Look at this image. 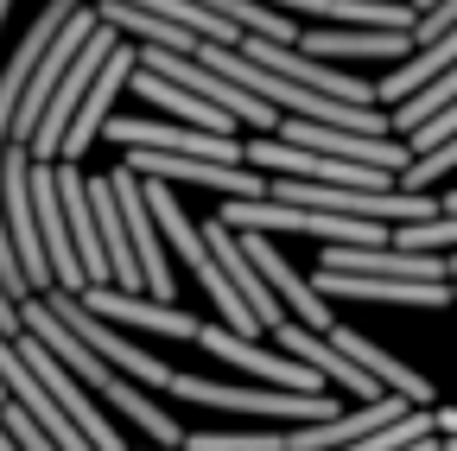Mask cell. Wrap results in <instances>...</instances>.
I'll use <instances>...</instances> for the list:
<instances>
[{
    "label": "cell",
    "instance_id": "6da1fadb",
    "mask_svg": "<svg viewBox=\"0 0 457 451\" xmlns=\"http://www.w3.org/2000/svg\"><path fill=\"white\" fill-rule=\"evenodd\" d=\"M20 318H26V330H32L38 344H45L57 363H64L83 388H102V394H108V407H121V413H128V420L153 438V451H185V445H191V432H185L179 420H171L159 401H146V388H134V381H128L121 369H114V363H102V356H96V350L83 344V337H77L64 318H57L51 305H45V299H26V305H20Z\"/></svg>",
    "mask_w": 457,
    "mask_h": 451
},
{
    "label": "cell",
    "instance_id": "7a4b0ae2",
    "mask_svg": "<svg viewBox=\"0 0 457 451\" xmlns=\"http://www.w3.org/2000/svg\"><path fill=\"white\" fill-rule=\"evenodd\" d=\"M171 401L222 407V413H254V420H286V426L337 420V401H330V394H293V388H222V381H210V375H179V381H171Z\"/></svg>",
    "mask_w": 457,
    "mask_h": 451
},
{
    "label": "cell",
    "instance_id": "3957f363",
    "mask_svg": "<svg viewBox=\"0 0 457 451\" xmlns=\"http://www.w3.org/2000/svg\"><path fill=\"white\" fill-rule=\"evenodd\" d=\"M45 305L57 312V318H64L77 337H83V344L102 356V363H114V369H121L128 381H140V388H165L171 394V381H179V369H171L165 356H153V350H140L134 344V337L121 330V324H108V318H96L77 293H45Z\"/></svg>",
    "mask_w": 457,
    "mask_h": 451
},
{
    "label": "cell",
    "instance_id": "277c9868",
    "mask_svg": "<svg viewBox=\"0 0 457 451\" xmlns=\"http://www.w3.org/2000/svg\"><path fill=\"white\" fill-rule=\"evenodd\" d=\"M32 146H7V159H0V204H7V230H13V248H20V267L32 280V299L57 293L51 280V255H45V236H38V204H32Z\"/></svg>",
    "mask_w": 457,
    "mask_h": 451
},
{
    "label": "cell",
    "instance_id": "5b68a950",
    "mask_svg": "<svg viewBox=\"0 0 457 451\" xmlns=\"http://www.w3.org/2000/svg\"><path fill=\"white\" fill-rule=\"evenodd\" d=\"M83 13V0H45L38 7V20H32V32L20 38V51H13V64H7V77H0V159H7V146H13V121H20V102H26V89H32V71L45 64V51L64 38V26Z\"/></svg>",
    "mask_w": 457,
    "mask_h": 451
},
{
    "label": "cell",
    "instance_id": "8992f818",
    "mask_svg": "<svg viewBox=\"0 0 457 451\" xmlns=\"http://www.w3.org/2000/svg\"><path fill=\"white\" fill-rule=\"evenodd\" d=\"M108 134L128 153H171V159H216V165H248L242 140H222L204 128H171V121H146V115H114Z\"/></svg>",
    "mask_w": 457,
    "mask_h": 451
},
{
    "label": "cell",
    "instance_id": "52a82bcc",
    "mask_svg": "<svg viewBox=\"0 0 457 451\" xmlns=\"http://www.w3.org/2000/svg\"><path fill=\"white\" fill-rule=\"evenodd\" d=\"M242 58H254L261 71H273V77H286V83H299V89H318V96H337V102H356V108H381V102H375V83H362V77H350V71H337V64L305 58L299 45L248 38Z\"/></svg>",
    "mask_w": 457,
    "mask_h": 451
},
{
    "label": "cell",
    "instance_id": "ba28073f",
    "mask_svg": "<svg viewBox=\"0 0 457 451\" xmlns=\"http://www.w3.org/2000/svg\"><path fill=\"white\" fill-rule=\"evenodd\" d=\"M13 344H20L26 369H32V375L45 381V394H51V401H57V407H64V413H71V420H77V426L89 432V445H96V451H128V438H114V426H108V420L96 413L89 388H83V381H77V375H71L64 363H57V356H51V350L38 344V337H32V330H26V337H13Z\"/></svg>",
    "mask_w": 457,
    "mask_h": 451
},
{
    "label": "cell",
    "instance_id": "9c48e42d",
    "mask_svg": "<svg viewBox=\"0 0 457 451\" xmlns=\"http://www.w3.org/2000/svg\"><path fill=\"white\" fill-rule=\"evenodd\" d=\"M273 337L286 344V356H299L305 369H318V375H324L330 388H343V394H350L356 407H369V401H387V388H381L375 375H362V369H356L350 356H343V350L330 344L324 330H312V324H299V318H286V324H279Z\"/></svg>",
    "mask_w": 457,
    "mask_h": 451
},
{
    "label": "cell",
    "instance_id": "30bf717a",
    "mask_svg": "<svg viewBox=\"0 0 457 451\" xmlns=\"http://www.w3.org/2000/svg\"><path fill=\"white\" fill-rule=\"evenodd\" d=\"M197 344H204L210 356H222V363H236V369H248V375L273 381V388H293V394H324V388H330V381H324L318 369H305L299 356H273V350L248 344V337H236L228 324H204Z\"/></svg>",
    "mask_w": 457,
    "mask_h": 451
},
{
    "label": "cell",
    "instance_id": "8fae6325",
    "mask_svg": "<svg viewBox=\"0 0 457 451\" xmlns=\"http://www.w3.org/2000/svg\"><path fill=\"white\" fill-rule=\"evenodd\" d=\"M83 305L108 324H121V330H146V337H185V344H197L204 324L179 305H165V299H140V293H121V287H89Z\"/></svg>",
    "mask_w": 457,
    "mask_h": 451
},
{
    "label": "cell",
    "instance_id": "7c38bea8",
    "mask_svg": "<svg viewBox=\"0 0 457 451\" xmlns=\"http://www.w3.org/2000/svg\"><path fill=\"white\" fill-rule=\"evenodd\" d=\"M108 179H114V197H121L128 236H134V255H140V273H146V293L171 305V293H179V287H171L165 242L153 236V222H159V216H153V204H146V179H140V172H128V165H121V172H108Z\"/></svg>",
    "mask_w": 457,
    "mask_h": 451
},
{
    "label": "cell",
    "instance_id": "4fadbf2b",
    "mask_svg": "<svg viewBox=\"0 0 457 451\" xmlns=\"http://www.w3.org/2000/svg\"><path fill=\"white\" fill-rule=\"evenodd\" d=\"M324 337H330V344H337L343 356H350V363H356L362 375H375V381H381L387 394H400V401H407V407H426V413H438V407H432V381H426V375H420L413 363H400L394 350L369 344V337H362L356 324H330Z\"/></svg>",
    "mask_w": 457,
    "mask_h": 451
},
{
    "label": "cell",
    "instance_id": "5bb4252c",
    "mask_svg": "<svg viewBox=\"0 0 457 451\" xmlns=\"http://www.w3.org/2000/svg\"><path fill=\"white\" fill-rule=\"evenodd\" d=\"M312 287L324 299H375V305H451L457 299L451 280H369V273H330V267H318Z\"/></svg>",
    "mask_w": 457,
    "mask_h": 451
},
{
    "label": "cell",
    "instance_id": "9a60e30c",
    "mask_svg": "<svg viewBox=\"0 0 457 451\" xmlns=\"http://www.w3.org/2000/svg\"><path fill=\"white\" fill-rule=\"evenodd\" d=\"M134 77H140V51H134V45H121V51L108 58V71L96 77V89H89V102H83V115H77V128H71L64 159H57V165H83V153L108 134V108H114V96H121Z\"/></svg>",
    "mask_w": 457,
    "mask_h": 451
},
{
    "label": "cell",
    "instance_id": "2e32d148",
    "mask_svg": "<svg viewBox=\"0 0 457 451\" xmlns=\"http://www.w3.org/2000/svg\"><path fill=\"white\" fill-rule=\"evenodd\" d=\"M242 248H248V261L261 267V280L279 293V305L293 312L299 324H312V330H330V324H337V318H330V299L312 287V280H299V273H293V261H286L267 236H242Z\"/></svg>",
    "mask_w": 457,
    "mask_h": 451
},
{
    "label": "cell",
    "instance_id": "e0dca14e",
    "mask_svg": "<svg viewBox=\"0 0 457 451\" xmlns=\"http://www.w3.org/2000/svg\"><path fill=\"white\" fill-rule=\"evenodd\" d=\"M299 51L305 58H318V64H356V58H387V64H407L413 58V32H362V26H324V32H305L299 38Z\"/></svg>",
    "mask_w": 457,
    "mask_h": 451
},
{
    "label": "cell",
    "instance_id": "ac0fdd59",
    "mask_svg": "<svg viewBox=\"0 0 457 451\" xmlns=\"http://www.w3.org/2000/svg\"><path fill=\"white\" fill-rule=\"evenodd\" d=\"M57 191H64V216H71V236H77V255H83L89 287H114V267H108V242H102V222H96L89 179L77 172V165H57Z\"/></svg>",
    "mask_w": 457,
    "mask_h": 451
},
{
    "label": "cell",
    "instance_id": "d6986e66",
    "mask_svg": "<svg viewBox=\"0 0 457 451\" xmlns=\"http://www.w3.org/2000/svg\"><path fill=\"white\" fill-rule=\"evenodd\" d=\"M330 273H369V280H451L438 255H407V248H324Z\"/></svg>",
    "mask_w": 457,
    "mask_h": 451
},
{
    "label": "cell",
    "instance_id": "ffe728a7",
    "mask_svg": "<svg viewBox=\"0 0 457 451\" xmlns=\"http://www.w3.org/2000/svg\"><path fill=\"white\" fill-rule=\"evenodd\" d=\"M445 71H457V32H451V38H438V45H426V51H413L407 64H394V71L375 83V102L394 115V108H407L420 89H432Z\"/></svg>",
    "mask_w": 457,
    "mask_h": 451
},
{
    "label": "cell",
    "instance_id": "44dd1931",
    "mask_svg": "<svg viewBox=\"0 0 457 451\" xmlns=\"http://www.w3.org/2000/svg\"><path fill=\"white\" fill-rule=\"evenodd\" d=\"M89 197H96V222H102V242H108V267H114V287H146L140 273V255H134V236H128V216H121V197H114V179H89Z\"/></svg>",
    "mask_w": 457,
    "mask_h": 451
},
{
    "label": "cell",
    "instance_id": "7402d4cb",
    "mask_svg": "<svg viewBox=\"0 0 457 451\" xmlns=\"http://www.w3.org/2000/svg\"><path fill=\"white\" fill-rule=\"evenodd\" d=\"M96 13H102V26L134 32L140 45H153V51H179V58H197V51L210 45V38H197V32H185V26H171V20H159V13L121 7V0H96Z\"/></svg>",
    "mask_w": 457,
    "mask_h": 451
},
{
    "label": "cell",
    "instance_id": "603a6c76",
    "mask_svg": "<svg viewBox=\"0 0 457 451\" xmlns=\"http://www.w3.org/2000/svg\"><path fill=\"white\" fill-rule=\"evenodd\" d=\"M134 89L146 96V102H159L165 115H179L185 128H204V134H222V140H236V121L222 115V108H210L204 96H191L185 83H165V77H153L146 64H140V77H134Z\"/></svg>",
    "mask_w": 457,
    "mask_h": 451
},
{
    "label": "cell",
    "instance_id": "cb8c5ba5",
    "mask_svg": "<svg viewBox=\"0 0 457 451\" xmlns=\"http://www.w3.org/2000/svg\"><path fill=\"white\" fill-rule=\"evenodd\" d=\"M451 172H457V140H451V146H438V153H426V159H413V165H407V179H400V191L432 197V185H438V179H451Z\"/></svg>",
    "mask_w": 457,
    "mask_h": 451
},
{
    "label": "cell",
    "instance_id": "d4e9b609",
    "mask_svg": "<svg viewBox=\"0 0 457 451\" xmlns=\"http://www.w3.org/2000/svg\"><path fill=\"white\" fill-rule=\"evenodd\" d=\"M451 140H457V102L445 108L438 121H426V128H420L407 146H413V159H426V153H438V146H451Z\"/></svg>",
    "mask_w": 457,
    "mask_h": 451
},
{
    "label": "cell",
    "instance_id": "484cf974",
    "mask_svg": "<svg viewBox=\"0 0 457 451\" xmlns=\"http://www.w3.org/2000/svg\"><path fill=\"white\" fill-rule=\"evenodd\" d=\"M438 432H445V438H457V407H438Z\"/></svg>",
    "mask_w": 457,
    "mask_h": 451
},
{
    "label": "cell",
    "instance_id": "4316f807",
    "mask_svg": "<svg viewBox=\"0 0 457 451\" xmlns=\"http://www.w3.org/2000/svg\"><path fill=\"white\" fill-rule=\"evenodd\" d=\"M7 7H13V0H0V20H7Z\"/></svg>",
    "mask_w": 457,
    "mask_h": 451
},
{
    "label": "cell",
    "instance_id": "83f0119b",
    "mask_svg": "<svg viewBox=\"0 0 457 451\" xmlns=\"http://www.w3.org/2000/svg\"><path fill=\"white\" fill-rule=\"evenodd\" d=\"M451 287H457V280H451Z\"/></svg>",
    "mask_w": 457,
    "mask_h": 451
}]
</instances>
